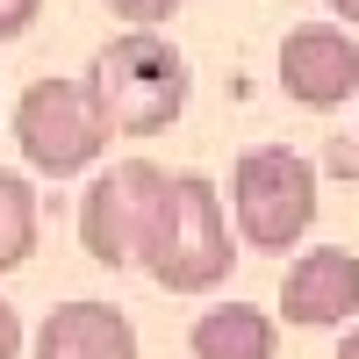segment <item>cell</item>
Wrapping results in <instances>:
<instances>
[{
  "mask_svg": "<svg viewBox=\"0 0 359 359\" xmlns=\"http://www.w3.org/2000/svg\"><path fill=\"white\" fill-rule=\"evenodd\" d=\"M137 266H144L165 294H208V287L230 280V266H237L230 216H223V201H216V187H208L201 172L165 180L158 216H151V230H144Z\"/></svg>",
  "mask_w": 359,
  "mask_h": 359,
  "instance_id": "6da1fadb",
  "label": "cell"
},
{
  "mask_svg": "<svg viewBox=\"0 0 359 359\" xmlns=\"http://www.w3.org/2000/svg\"><path fill=\"white\" fill-rule=\"evenodd\" d=\"M86 86H94V101L108 115L115 137H158L180 123V108H187V57H180L165 36H108L94 50V65H86Z\"/></svg>",
  "mask_w": 359,
  "mask_h": 359,
  "instance_id": "7a4b0ae2",
  "label": "cell"
},
{
  "mask_svg": "<svg viewBox=\"0 0 359 359\" xmlns=\"http://www.w3.org/2000/svg\"><path fill=\"white\" fill-rule=\"evenodd\" d=\"M108 115L86 79H29L15 101V151L43 180H72L108 151Z\"/></svg>",
  "mask_w": 359,
  "mask_h": 359,
  "instance_id": "3957f363",
  "label": "cell"
},
{
  "mask_svg": "<svg viewBox=\"0 0 359 359\" xmlns=\"http://www.w3.org/2000/svg\"><path fill=\"white\" fill-rule=\"evenodd\" d=\"M230 208H237V230H245L252 252H294L302 230L316 223V165L280 151V144H259V151L237 158L230 172Z\"/></svg>",
  "mask_w": 359,
  "mask_h": 359,
  "instance_id": "277c9868",
  "label": "cell"
},
{
  "mask_svg": "<svg viewBox=\"0 0 359 359\" xmlns=\"http://www.w3.org/2000/svg\"><path fill=\"white\" fill-rule=\"evenodd\" d=\"M158 194H165V172L151 158H123L108 165L79 201V245L94 266H137L144 252V230L158 216Z\"/></svg>",
  "mask_w": 359,
  "mask_h": 359,
  "instance_id": "5b68a950",
  "label": "cell"
},
{
  "mask_svg": "<svg viewBox=\"0 0 359 359\" xmlns=\"http://www.w3.org/2000/svg\"><path fill=\"white\" fill-rule=\"evenodd\" d=\"M280 86L302 108H338L359 94V43L331 22H302L280 43Z\"/></svg>",
  "mask_w": 359,
  "mask_h": 359,
  "instance_id": "8992f818",
  "label": "cell"
},
{
  "mask_svg": "<svg viewBox=\"0 0 359 359\" xmlns=\"http://www.w3.org/2000/svg\"><path fill=\"white\" fill-rule=\"evenodd\" d=\"M359 309V259L345 245H316L287 266L280 280V316L294 323V331H331V323H345Z\"/></svg>",
  "mask_w": 359,
  "mask_h": 359,
  "instance_id": "52a82bcc",
  "label": "cell"
},
{
  "mask_svg": "<svg viewBox=\"0 0 359 359\" xmlns=\"http://www.w3.org/2000/svg\"><path fill=\"white\" fill-rule=\"evenodd\" d=\"M36 359H137V323L115 302H57L36 323Z\"/></svg>",
  "mask_w": 359,
  "mask_h": 359,
  "instance_id": "ba28073f",
  "label": "cell"
},
{
  "mask_svg": "<svg viewBox=\"0 0 359 359\" xmlns=\"http://www.w3.org/2000/svg\"><path fill=\"white\" fill-rule=\"evenodd\" d=\"M187 345H194V359H273L280 352V323L266 309H252V302H216V309L194 316Z\"/></svg>",
  "mask_w": 359,
  "mask_h": 359,
  "instance_id": "9c48e42d",
  "label": "cell"
},
{
  "mask_svg": "<svg viewBox=\"0 0 359 359\" xmlns=\"http://www.w3.org/2000/svg\"><path fill=\"white\" fill-rule=\"evenodd\" d=\"M29 252H36V194L22 172H0V273L29 266Z\"/></svg>",
  "mask_w": 359,
  "mask_h": 359,
  "instance_id": "30bf717a",
  "label": "cell"
},
{
  "mask_svg": "<svg viewBox=\"0 0 359 359\" xmlns=\"http://www.w3.org/2000/svg\"><path fill=\"white\" fill-rule=\"evenodd\" d=\"M172 8H187V0H108V15H115V22H137V29L165 22Z\"/></svg>",
  "mask_w": 359,
  "mask_h": 359,
  "instance_id": "8fae6325",
  "label": "cell"
},
{
  "mask_svg": "<svg viewBox=\"0 0 359 359\" xmlns=\"http://www.w3.org/2000/svg\"><path fill=\"white\" fill-rule=\"evenodd\" d=\"M36 15H43V0H0V43L29 36V29H36Z\"/></svg>",
  "mask_w": 359,
  "mask_h": 359,
  "instance_id": "7c38bea8",
  "label": "cell"
},
{
  "mask_svg": "<svg viewBox=\"0 0 359 359\" xmlns=\"http://www.w3.org/2000/svg\"><path fill=\"white\" fill-rule=\"evenodd\" d=\"M0 359H22V316L0 302Z\"/></svg>",
  "mask_w": 359,
  "mask_h": 359,
  "instance_id": "4fadbf2b",
  "label": "cell"
},
{
  "mask_svg": "<svg viewBox=\"0 0 359 359\" xmlns=\"http://www.w3.org/2000/svg\"><path fill=\"white\" fill-rule=\"evenodd\" d=\"M331 15H345V22L359 29V0H331Z\"/></svg>",
  "mask_w": 359,
  "mask_h": 359,
  "instance_id": "5bb4252c",
  "label": "cell"
},
{
  "mask_svg": "<svg viewBox=\"0 0 359 359\" xmlns=\"http://www.w3.org/2000/svg\"><path fill=\"white\" fill-rule=\"evenodd\" d=\"M338 359H359V331H345V345H338Z\"/></svg>",
  "mask_w": 359,
  "mask_h": 359,
  "instance_id": "9a60e30c",
  "label": "cell"
}]
</instances>
